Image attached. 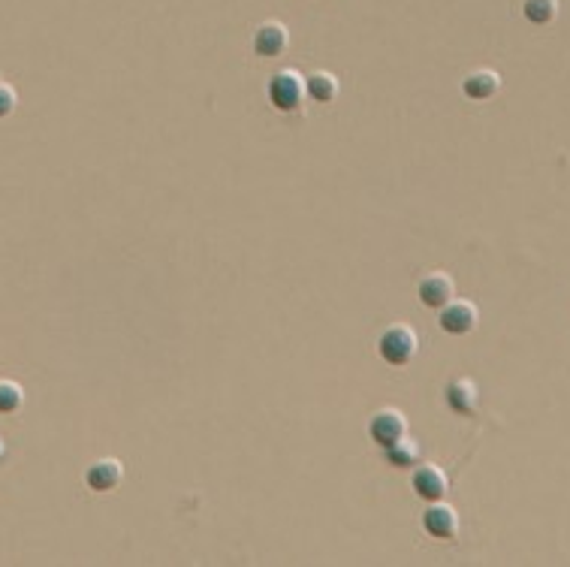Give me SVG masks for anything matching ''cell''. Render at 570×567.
Instances as JSON below:
<instances>
[{
	"label": "cell",
	"mask_w": 570,
	"mask_h": 567,
	"mask_svg": "<svg viewBox=\"0 0 570 567\" xmlns=\"http://www.w3.org/2000/svg\"><path fill=\"white\" fill-rule=\"evenodd\" d=\"M498 88H501V76L495 70H474L462 82V91H465V97H471V100H489V97L498 94Z\"/></svg>",
	"instance_id": "11"
},
{
	"label": "cell",
	"mask_w": 570,
	"mask_h": 567,
	"mask_svg": "<svg viewBox=\"0 0 570 567\" xmlns=\"http://www.w3.org/2000/svg\"><path fill=\"white\" fill-rule=\"evenodd\" d=\"M15 103H19V94H15L13 85H0V118H6V115H13Z\"/></svg>",
	"instance_id": "16"
},
{
	"label": "cell",
	"mask_w": 570,
	"mask_h": 567,
	"mask_svg": "<svg viewBox=\"0 0 570 567\" xmlns=\"http://www.w3.org/2000/svg\"><path fill=\"white\" fill-rule=\"evenodd\" d=\"M377 350L384 357V363L390 365H408L417 353V332L410 326H390L377 341Z\"/></svg>",
	"instance_id": "1"
},
{
	"label": "cell",
	"mask_w": 570,
	"mask_h": 567,
	"mask_svg": "<svg viewBox=\"0 0 570 567\" xmlns=\"http://www.w3.org/2000/svg\"><path fill=\"white\" fill-rule=\"evenodd\" d=\"M447 474L441 471L437 465H423L414 471V492L423 501H441L447 495Z\"/></svg>",
	"instance_id": "9"
},
{
	"label": "cell",
	"mask_w": 570,
	"mask_h": 567,
	"mask_svg": "<svg viewBox=\"0 0 570 567\" xmlns=\"http://www.w3.org/2000/svg\"><path fill=\"white\" fill-rule=\"evenodd\" d=\"M4 456H6V443L0 441V459H4Z\"/></svg>",
	"instance_id": "17"
},
{
	"label": "cell",
	"mask_w": 570,
	"mask_h": 567,
	"mask_svg": "<svg viewBox=\"0 0 570 567\" xmlns=\"http://www.w3.org/2000/svg\"><path fill=\"white\" fill-rule=\"evenodd\" d=\"M368 432H371V438H375L380 447H390V443L395 441H402L404 434H408V420H404V414L402 410H395V408H384V410H377L375 417H371V423H368Z\"/></svg>",
	"instance_id": "4"
},
{
	"label": "cell",
	"mask_w": 570,
	"mask_h": 567,
	"mask_svg": "<svg viewBox=\"0 0 570 567\" xmlns=\"http://www.w3.org/2000/svg\"><path fill=\"white\" fill-rule=\"evenodd\" d=\"M302 97H305V79L296 70H278L269 79V100L275 103V109L281 112L299 109Z\"/></svg>",
	"instance_id": "2"
},
{
	"label": "cell",
	"mask_w": 570,
	"mask_h": 567,
	"mask_svg": "<svg viewBox=\"0 0 570 567\" xmlns=\"http://www.w3.org/2000/svg\"><path fill=\"white\" fill-rule=\"evenodd\" d=\"M386 459H390L393 468H414L419 459V443L404 434L402 441H395L386 447Z\"/></svg>",
	"instance_id": "13"
},
{
	"label": "cell",
	"mask_w": 570,
	"mask_h": 567,
	"mask_svg": "<svg viewBox=\"0 0 570 567\" xmlns=\"http://www.w3.org/2000/svg\"><path fill=\"white\" fill-rule=\"evenodd\" d=\"M417 293L426 308H444L447 302H453V296H456V284H453V278L447 272H432L419 281Z\"/></svg>",
	"instance_id": "7"
},
{
	"label": "cell",
	"mask_w": 570,
	"mask_h": 567,
	"mask_svg": "<svg viewBox=\"0 0 570 567\" xmlns=\"http://www.w3.org/2000/svg\"><path fill=\"white\" fill-rule=\"evenodd\" d=\"M290 46V30L284 28L281 21H266L257 28L254 34V52L260 57H281Z\"/></svg>",
	"instance_id": "5"
},
{
	"label": "cell",
	"mask_w": 570,
	"mask_h": 567,
	"mask_svg": "<svg viewBox=\"0 0 570 567\" xmlns=\"http://www.w3.org/2000/svg\"><path fill=\"white\" fill-rule=\"evenodd\" d=\"M121 480H124V468H121L118 459H97V462L85 471L88 489H94V492H112V489H118Z\"/></svg>",
	"instance_id": "8"
},
{
	"label": "cell",
	"mask_w": 570,
	"mask_h": 567,
	"mask_svg": "<svg viewBox=\"0 0 570 567\" xmlns=\"http://www.w3.org/2000/svg\"><path fill=\"white\" fill-rule=\"evenodd\" d=\"M423 528L437 540H453L459 531V513L453 511L450 504H441V501H432V507L423 513Z\"/></svg>",
	"instance_id": "6"
},
{
	"label": "cell",
	"mask_w": 570,
	"mask_h": 567,
	"mask_svg": "<svg viewBox=\"0 0 570 567\" xmlns=\"http://www.w3.org/2000/svg\"><path fill=\"white\" fill-rule=\"evenodd\" d=\"M305 94H308L314 103H332L338 97V79L326 70L311 73V76L305 79Z\"/></svg>",
	"instance_id": "12"
},
{
	"label": "cell",
	"mask_w": 570,
	"mask_h": 567,
	"mask_svg": "<svg viewBox=\"0 0 570 567\" xmlns=\"http://www.w3.org/2000/svg\"><path fill=\"white\" fill-rule=\"evenodd\" d=\"M477 320H480V314H477L474 302L453 299V302H447V305L441 308V317H437V323H441V330L450 332V335H468L477 326Z\"/></svg>",
	"instance_id": "3"
},
{
	"label": "cell",
	"mask_w": 570,
	"mask_h": 567,
	"mask_svg": "<svg viewBox=\"0 0 570 567\" xmlns=\"http://www.w3.org/2000/svg\"><path fill=\"white\" fill-rule=\"evenodd\" d=\"M477 399H480L477 396V383L471 381V377H456V381H450V386H447L450 410H456V414H462V417L474 414Z\"/></svg>",
	"instance_id": "10"
},
{
	"label": "cell",
	"mask_w": 570,
	"mask_h": 567,
	"mask_svg": "<svg viewBox=\"0 0 570 567\" xmlns=\"http://www.w3.org/2000/svg\"><path fill=\"white\" fill-rule=\"evenodd\" d=\"M24 405V390L15 381H0V414H13Z\"/></svg>",
	"instance_id": "15"
},
{
	"label": "cell",
	"mask_w": 570,
	"mask_h": 567,
	"mask_svg": "<svg viewBox=\"0 0 570 567\" xmlns=\"http://www.w3.org/2000/svg\"><path fill=\"white\" fill-rule=\"evenodd\" d=\"M522 13L531 24H549L558 15V0H525Z\"/></svg>",
	"instance_id": "14"
}]
</instances>
